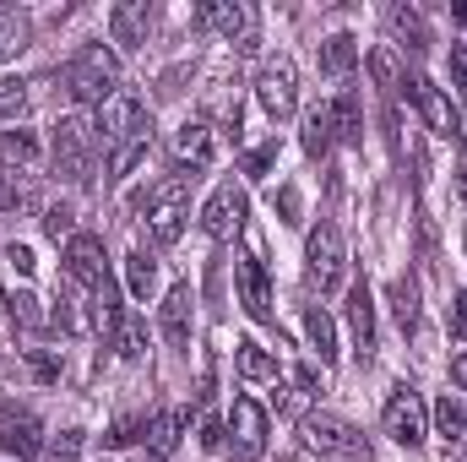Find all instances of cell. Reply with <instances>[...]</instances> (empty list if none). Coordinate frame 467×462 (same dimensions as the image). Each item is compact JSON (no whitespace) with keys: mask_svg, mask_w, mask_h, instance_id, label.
Returning a JSON list of instances; mask_svg holds the SVG:
<instances>
[{"mask_svg":"<svg viewBox=\"0 0 467 462\" xmlns=\"http://www.w3.org/2000/svg\"><path fill=\"white\" fill-rule=\"evenodd\" d=\"M119 82V55L109 44H82L71 60H66V93L77 104H104Z\"/></svg>","mask_w":467,"mask_h":462,"instance_id":"1","label":"cell"},{"mask_svg":"<svg viewBox=\"0 0 467 462\" xmlns=\"http://www.w3.org/2000/svg\"><path fill=\"white\" fill-rule=\"evenodd\" d=\"M191 224V180L185 174H169L147 191V229L158 245H174Z\"/></svg>","mask_w":467,"mask_h":462,"instance_id":"2","label":"cell"},{"mask_svg":"<svg viewBox=\"0 0 467 462\" xmlns=\"http://www.w3.org/2000/svg\"><path fill=\"white\" fill-rule=\"evenodd\" d=\"M299 436H305V446L316 452V457H343V462H369V441L353 430L348 419H337V414H305V425H299Z\"/></svg>","mask_w":467,"mask_h":462,"instance_id":"3","label":"cell"},{"mask_svg":"<svg viewBox=\"0 0 467 462\" xmlns=\"http://www.w3.org/2000/svg\"><path fill=\"white\" fill-rule=\"evenodd\" d=\"M93 125H82V120H60L55 125V136H49V158H55V174H66V180H93Z\"/></svg>","mask_w":467,"mask_h":462,"instance_id":"4","label":"cell"},{"mask_svg":"<svg viewBox=\"0 0 467 462\" xmlns=\"http://www.w3.org/2000/svg\"><path fill=\"white\" fill-rule=\"evenodd\" d=\"M380 425H386V436L397 441V446H424V436H430V408H424V397L413 392V386H397L391 397H386V414H380Z\"/></svg>","mask_w":467,"mask_h":462,"instance_id":"5","label":"cell"},{"mask_svg":"<svg viewBox=\"0 0 467 462\" xmlns=\"http://www.w3.org/2000/svg\"><path fill=\"white\" fill-rule=\"evenodd\" d=\"M147 125H152V120H147V104H141L136 93H119V88H115V93H109V99L99 104L93 136H99V142H104V147L115 152L119 142H130V136H136V131H147Z\"/></svg>","mask_w":467,"mask_h":462,"instance_id":"6","label":"cell"},{"mask_svg":"<svg viewBox=\"0 0 467 462\" xmlns=\"http://www.w3.org/2000/svg\"><path fill=\"white\" fill-rule=\"evenodd\" d=\"M305 272H310V283H316L321 294H332V289L343 283V272H348V250H343L337 224H321V229L310 234V245H305Z\"/></svg>","mask_w":467,"mask_h":462,"instance_id":"7","label":"cell"},{"mask_svg":"<svg viewBox=\"0 0 467 462\" xmlns=\"http://www.w3.org/2000/svg\"><path fill=\"white\" fill-rule=\"evenodd\" d=\"M255 99H261V110L272 120H288L299 110V71H294L288 55H277V60H266L255 71Z\"/></svg>","mask_w":467,"mask_h":462,"instance_id":"8","label":"cell"},{"mask_svg":"<svg viewBox=\"0 0 467 462\" xmlns=\"http://www.w3.org/2000/svg\"><path fill=\"white\" fill-rule=\"evenodd\" d=\"M266 436H272L266 408H261L255 397H234V414H229V452H234V462H261Z\"/></svg>","mask_w":467,"mask_h":462,"instance_id":"9","label":"cell"},{"mask_svg":"<svg viewBox=\"0 0 467 462\" xmlns=\"http://www.w3.org/2000/svg\"><path fill=\"white\" fill-rule=\"evenodd\" d=\"M0 452H5L11 462H33V457L49 452L44 425H38L33 408H0Z\"/></svg>","mask_w":467,"mask_h":462,"instance_id":"10","label":"cell"},{"mask_svg":"<svg viewBox=\"0 0 467 462\" xmlns=\"http://www.w3.org/2000/svg\"><path fill=\"white\" fill-rule=\"evenodd\" d=\"M66 278L82 283L88 294L109 283V256H104V239L99 234H71L66 239Z\"/></svg>","mask_w":467,"mask_h":462,"instance_id":"11","label":"cell"},{"mask_svg":"<svg viewBox=\"0 0 467 462\" xmlns=\"http://www.w3.org/2000/svg\"><path fill=\"white\" fill-rule=\"evenodd\" d=\"M202 229H207V239H234V234L244 229V191H239L234 180H223V185L207 196V207H202Z\"/></svg>","mask_w":467,"mask_h":462,"instance_id":"12","label":"cell"},{"mask_svg":"<svg viewBox=\"0 0 467 462\" xmlns=\"http://www.w3.org/2000/svg\"><path fill=\"white\" fill-rule=\"evenodd\" d=\"M191 327H196V299H191V289L180 283V289H169L163 305H158V332L169 338V348H191Z\"/></svg>","mask_w":467,"mask_h":462,"instance_id":"13","label":"cell"},{"mask_svg":"<svg viewBox=\"0 0 467 462\" xmlns=\"http://www.w3.org/2000/svg\"><path fill=\"white\" fill-rule=\"evenodd\" d=\"M234 283H239V299H244V316L250 321H272V283H266V267L255 261V256H244L239 267H234Z\"/></svg>","mask_w":467,"mask_h":462,"instance_id":"14","label":"cell"},{"mask_svg":"<svg viewBox=\"0 0 467 462\" xmlns=\"http://www.w3.org/2000/svg\"><path fill=\"white\" fill-rule=\"evenodd\" d=\"M402 88H408V99L419 104V115L430 120V131H435V136H457V110H451V99H446L435 82H424V77H408Z\"/></svg>","mask_w":467,"mask_h":462,"instance_id":"15","label":"cell"},{"mask_svg":"<svg viewBox=\"0 0 467 462\" xmlns=\"http://www.w3.org/2000/svg\"><path fill=\"white\" fill-rule=\"evenodd\" d=\"M202 27L218 33L223 44H244L250 27H255V16H250V5H239V0H207V5H202Z\"/></svg>","mask_w":467,"mask_h":462,"instance_id":"16","label":"cell"},{"mask_svg":"<svg viewBox=\"0 0 467 462\" xmlns=\"http://www.w3.org/2000/svg\"><path fill=\"white\" fill-rule=\"evenodd\" d=\"M218 158V142H213V125L207 120H185L174 131V163L180 169H207Z\"/></svg>","mask_w":467,"mask_h":462,"instance_id":"17","label":"cell"},{"mask_svg":"<svg viewBox=\"0 0 467 462\" xmlns=\"http://www.w3.org/2000/svg\"><path fill=\"white\" fill-rule=\"evenodd\" d=\"M348 327H353L358 359H369V353H375V299H369V283H364V278L348 289Z\"/></svg>","mask_w":467,"mask_h":462,"instance_id":"18","label":"cell"},{"mask_svg":"<svg viewBox=\"0 0 467 462\" xmlns=\"http://www.w3.org/2000/svg\"><path fill=\"white\" fill-rule=\"evenodd\" d=\"M147 22H152V5L147 0H119L115 11H109V33H115L119 49L147 44Z\"/></svg>","mask_w":467,"mask_h":462,"instance_id":"19","label":"cell"},{"mask_svg":"<svg viewBox=\"0 0 467 462\" xmlns=\"http://www.w3.org/2000/svg\"><path fill=\"white\" fill-rule=\"evenodd\" d=\"M38 158H44V147H38V136L33 131H0V169H38Z\"/></svg>","mask_w":467,"mask_h":462,"instance_id":"20","label":"cell"},{"mask_svg":"<svg viewBox=\"0 0 467 462\" xmlns=\"http://www.w3.org/2000/svg\"><path fill=\"white\" fill-rule=\"evenodd\" d=\"M180 436H185V408H158L152 425H147V446L169 462L174 452H180Z\"/></svg>","mask_w":467,"mask_h":462,"instance_id":"21","label":"cell"},{"mask_svg":"<svg viewBox=\"0 0 467 462\" xmlns=\"http://www.w3.org/2000/svg\"><path fill=\"white\" fill-rule=\"evenodd\" d=\"M391 33H397L402 49H413V55L430 49V27H424V11H419V5H391Z\"/></svg>","mask_w":467,"mask_h":462,"instance_id":"22","label":"cell"},{"mask_svg":"<svg viewBox=\"0 0 467 462\" xmlns=\"http://www.w3.org/2000/svg\"><path fill=\"white\" fill-rule=\"evenodd\" d=\"M147 147H152V125H147V131H136L130 142H119L115 152H109V169H104V180H109V185H119V180H125V174H130V169L147 158Z\"/></svg>","mask_w":467,"mask_h":462,"instance_id":"23","label":"cell"},{"mask_svg":"<svg viewBox=\"0 0 467 462\" xmlns=\"http://www.w3.org/2000/svg\"><path fill=\"white\" fill-rule=\"evenodd\" d=\"M353 66H358V38H353V33H332V38L321 44V71H327V77H348Z\"/></svg>","mask_w":467,"mask_h":462,"instance_id":"24","label":"cell"},{"mask_svg":"<svg viewBox=\"0 0 467 462\" xmlns=\"http://www.w3.org/2000/svg\"><path fill=\"white\" fill-rule=\"evenodd\" d=\"M115 353L119 359H141L147 353V321L136 316V310H119V321H115Z\"/></svg>","mask_w":467,"mask_h":462,"instance_id":"25","label":"cell"},{"mask_svg":"<svg viewBox=\"0 0 467 462\" xmlns=\"http://www.w3.org/2000/svg\"><path fill=\"white\" fill-rule=\"evenodd\" d=\"M125 289H130L136 299H152V289H158V261H152L147 250H130V256H125Z\"/></svg>","mask_w":467,"mask_h":462,"instance_id":"26","label":"cell"},{"mask_svg":"<svg viewBox=\"0 0 467 462\" xmlns=\"http://www.w3.org/2000/svg\"><path fill=\"white\" fill-rule=\"evenodd\" d=\"M305 332H310V343H316V353H321V364H337V327H332V316H327L321 305H310Z\"/></svg>","mask_w":467,"mask_h":462,"instance_id":"27","label":"cell"},{"mask_svg":"<svg viewBox=\"0 0 467 462\" xmlns=\"http://www.w3.org/2000/svg\"><path fill=\"white\" fill-rule=\"evenodd\" d=\"M327 115H332V136H337V142H358L364 120H358V99H353V93H337V99L327 104Z\"/></svg>","mask_w":467,"mask_h":462,"instance_id":"28","label":"cell"},{"mask_svg":"<svg viewBox=\"0 0 467 462\" xmlns=\"http://www.w3.org/2000/svg\"><path fill=\"white\" fill-rule=\"evenodd\" d=\"M391 316H397L402 332L419 327V283H413V278H397V283H391Z\"/></svg>","mask_w":467,"mask_h":462,"instance_id":"29","label":"cell"},{"mask_svg":"<svg viewBox=\"0 0 467 462\" xmlns=\"http://www.w3.org/2000/svg\"><path fill=\"white\" fill-rule=\"evenodd\" d=\"M234 359H239V375H244V381H277V359L261 343H239Z\"/></svg>","mask_w":467,"mask_h":462,"instance_id":"30","label":"cell"},{"mask_svg":"<svg viewBox=\"0 0 467 462\" xmlns=\"http://www.w3.org/2000/svg\"><path fill=\"white\" fill-rule=\"evenodd\" d=\"M332 142H337V136H332V115H327V104H321V110L305 115V152H310V158H327Z\"/></svg>","mask_w":467,"mask_h":462,"instance_id":"31","label":"cell"},{"mask_svg":"<svg viewBox=\"0 0 467 462\" xmlns=\"http://www.w3.org/2000/svg\"><path fill=\"white\" fill-rule=\"evenodd\" d=\"M369 77H375V88H386V93H397V88H402V60H397V49H391V44L369 49Z\"/></svg>","mask_w":467,"mask_h":462,"instance_id":"32","label":"cell"},{"mask_svg":"<svg viewBox=\"0 0 467 462\" xmlns=\"http://www.w3.org/2000/svg\"><path fill=\"white\" fill-rule=\"evenodd\" d=\"M435 430H441L446 441H462V436H467V403H462V397H451V392H446V397L435 403Z\"/></svg>","mask_w":467,"mask_h":462,"instance_id":"33","label":"cell"},{"mask_svg":"<svg viewBox=\"0 0 467 462\" xmlns=\"http://www.w3.org/2000/svg\"><path fill=\"white\" fill-rule=\"evenodd\" d=\"M22 49H27V22H22L16 11H5V5H0V66H5V60H16Z\"/></svg>","mask_w":467,"mask_h":462,"instance_id":"34","label":"cell"},{"mask_svg":"<svg viewBox=\"0 0 467 462\" xmlns=\"http://www.w3.org/2000/svg\"><path fill=\"white\" fill-rule=\"evenodd\" d=\"M22 104H27V82L22 77H0V120L22 115Z\"/></svg>","mask_w":467,"mask_h":462,"instance_id":"35","label":"cell"},{"mask_svg":"<svg viewBox=\"0 0 467 462\" xmlns=\"http://www.w3.org/2000/svg\"><path fill=\"white\" fill-rule=\"evenodd\" d=\"M446 77H451L457 99H467V44H451V55H446Z\"/></svg>","mask_w":467,"mask_h":462,"instance_id":"36","label":"cell"},{"mask_svg":"<svg viewBox=\"0 0 467 462\" xmlns=\"http://www.w3.org/2000/svg\"><path fill=\"white\" fill-rule=\"evenodd\" d=\"M277 163V142H266V147H255V152H244V174L250 180H266V169Z\"/></svg>","mask_w":467,"mask_h":462,"instance_id":"37","label":"cell"},{"mask_svg":"<svg viewBox=\"0 0 467 462\" xmlns=\"http://www.w3.org/2000/svg\"><path fill=\"white\" fill-rule=\"evenodd\" d=\"M5 305H11V321H16V327H38V321H44V316H38V299H33V294H11Z\"/></svg>","mask_w":467,"mask_h":462,"instance_id":"38","label":"cell"},{"mask_svg":"<svg viewBox=\"0 0 467 462\" xmlns=\"http://www.w3.org/2000/svg\"><path fill=\"white\" fill-rule=\"evenodd\" d=\"M77 452H82V430H66L60 441H49V457L55 462H77Z\"/></svg>","mask_w":467,"mask_h":462,"instance_id":"39","label":"cell"},{"mask_svg":"<svg viewBox=\"0 0 467 462\" xmlns=\"http://www.w3.org/2000/svg\"><path fill=\"white\" fill-rule=\"evenodd\" d=\"M44 229L55 234V239H60V234H66V239H71V207H60V202H55V207H49V213H44Z\"/></svg>","mask_w":467,"mask_h":462,"instance_id":"40","label":"cell"},{"mask_svg":"<svg viewBox=\"0 0 467 462\" xmlns=\"http://www.w3.org/2000/svg\"><path fill=\"white\" fill-rule=\"evenodd\" d=\"M130 441H136V419H115L104 436V446H130Z\"/></svg>","mask_w":467,"mask_h":462,"instance_id":"41","label":"cell"},{"mask_svg":"<svg viewBox=\"0 0 467 462\" xmlns=\"http://www.w3.org/2000/svg\"><path fill=\"white\" fill-rule=\"evenodd\" d=\"M451 338H462L467 343V289L451 299Z\"/></svg>","mask_w":467,"mask_h":462,"instance_id":"42","label":"cell"},{"mask_svg":"<svg viewBox=\"0 0 467 462\" xmlns=\"http://www.w3.org/2000/svg\"><path fill=\"white\" fill-rule=\"evenodd\" d=\"M33 370H38V381H55V375H60V359L44 353V348H33Z\"/></svg>","mask_w":467,"mask_h":462,"instance_id":"43","label":"cell"},{"mask_svg":"<svg viewBox=\"0 0 467 462\" xmlns=\"http://www.w3.org/2000/svg\"><path fill=\"white\" fill-rule=\"evenodd\" d=\"M5 261H11L16 272H33V250H27V245H5Z\"/></svg>","mask_w":467,"mask_h":462,"instance_id":"44","label":"cell"},{"mask_svg":"<svg viewBox=\"0 0 467 462\" xmlns=\"http://www.w3.org/2000/svg\"><path fill=\"white\" fill-rule=\"evenodd\" d=\"M202 446H223V425H218V419L202 425Z\"/></svg>","mask_w":467,"mask_h":462,"instance_id":"45","label":"cell"},{"mask_svg":"<svg viewBox=\"0 0 467 462\" xmlns=\"http://www.w3.org/2000/svg\"><path fill=\"white\" fill-rule=\"evenodd\" d=\"M283 218L299 224V191H283Z\"/></svg>","mask_w":467,"mask_h":462,"instance_id":"46","label":"cell"},{"mask_svg":"<svg viewBox=\"0 0 467 462\" xmlns=\"http://www.w3.org/2000/svg\"><path fill=\"white\" fill-rule=\"evenodd\" d=\"M11 207H16V185L0 174V213H11Z\"/></svg>","mask_w":467,"mask_h":462,"instance_id":"47","label":"cell"},{"mask_svg":"<svg viewBox=\"0 0 467 462\" xmlns=\"http://www.w3.org/2000/svg\"><path fill=\"white\" fill-rule=\"evenodd\" d=\"M451 381L467 392V353H457V359H451Z\"/></svg>","mask_w":467,"mask_h":462,"instance_id":"48","label":"cell"}]
</instances>
